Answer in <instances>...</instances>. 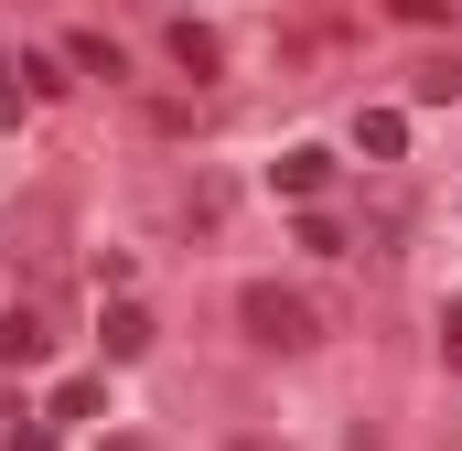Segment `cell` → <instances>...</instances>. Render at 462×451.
Instances as JSON below:
<instances>
[{"instance_id": "obj_2", "label": "cell", "mask_w": 462, "mask_h": 451, "mask_svg": "<svg viewBox=\"0 0 462 451\" xmlns=\"http://www.w3.org/2000/svg\"><path fill=\"white\" fill-rule=\"evenodd\" d=\"M269 183H280L291 205H312V194L334 183V151H280V172H269Z\"/></svg>"}, {"instance_id": "obj_7", "label": "cell", "mask_w": 462, "mask_h": 451, "mask_svg": "<svg viewBox=\"0 0 462 451\" xmlns=\"http://www.w3.org/2000/svg\"><path fill=\"white\" fill-rule=\"evenodd\" d=\"M22 354H43V323L32 312H0V365H22Z\"/></svg>"}, {"instance_id": "obj_5", "label": "cell", "mask_w": 462, "mask_h": 451, "mask_svg": "<svg viewBox=\"0 0 462 451\" xmlns=\"http://www.w3.org/2000/svg\"><path fill=\"white\" fill-rule=\"evenodd\" d=\"M97 344H108V354H151V312H140V301H108Z\"/></svg>"}, {"instance_id": "obj_1", "label": "cell", "mask_w": 462, "mask_h": 451, "mask_svg": "<svg viewBox=\"0 0 462 451\" xmlns=\"http://www.w3.org/2000/svg\"><path fill=\"white\" fill-rule=\"evenodd\" d=\"M236 312H247V344H258V354H323V312H312L291 280H258Z\"/></svg>"}, {"instance_id": "obj_3", "label": "cell", "mask_w": 462, "mask_h": 451, "mask_svg": "<svg viewBox=\"0 0 462 451\" xmlns=\"http://www.w3.org/2000/svg\"><path fill=\"white\" fill-rule=\"evenodd\" d=\"M97 409H108V398H97V376H65V387L43 398V430H87Z\"/></svg>"}, {"instance_id": "obj_6", "label": "cell", "mask_w": 462, "mask_h": 451, "mask_svg": "<svg viewBox=\"0 0 462 451\" xmlns=\"http://www.w3.org/2000/svg\"><path fill=\"white\" fill-rule=\"evenodd\" d=\"M65 65H76V76H97V87H118V65H129V54H118L108 32H76V54H65Z\"/></svg>"}, {"instance_id": "obj_4", "label": "cell", "mask_w": 462, "mask_h": 451, "mask_svg": "<svg viewBox=\"0 0 462 451\" xmlns=\"http://www.w3.org/2000/svg\"><path fill=\"white\" fill-rule=\"evenodd\" d=\"M355 151H365V161H398V151H409V118H398V108H365V118H355Z\"/></svg>"}, {"instance_id": "obj_8", "label": "cell", "mask_w": 462, "mask_h": 451, "mask_svg": "<svg viewBox=\"0 0 462 451\" xmlns=\"http://www.w3.org/2000/svg\"><path fill=\"white\" fill-rule=\"evenodd\" d=\"M172 54H183L194 76H216V32H205V22H172Z\"/></svg>"}, {"instance_id": "obj_11", "label": "cell", "mask_w": 462, "mask_h": 451, "mask_svg": "<svg viewBox=\"0 0 462 451\" xmlns=\"http://www.w3.org/2000/svg\"><path fill=\"white\" fill-rule=\"evenodd\" d=\"M441 365L462 376V301H441Z\"/></svg>"}, {"instance_id": "obj_10", "label": "cell", "mask_w": 462, "mask_h": 451, "mask_svg": "<svg viewBox=\"0 0 462 451\" xmlns=\"http://www.w3.org/2000/svg\"><path fill=\"white\" fill-rule=\"evenodd\" d=\"M387 22H420V32H441V22H452V0H387Z\"/></svg>"}, {"instance_id": "obj_9", "label": "cell", "mask_w": 462, "mask_h": 451, "mask_svg": "<svg viewBox=\"0 0 462 451\" xmlns=\"http://www.w3.org/2000/svg\"><path fill=\"white\" fill-rule=\"evenodd\" d=\"M65 76H76L65 54H22V87H32V97H65Z\"/></svg>"}]
</instances>
